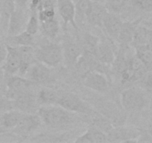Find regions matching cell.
Instances as JSON below:
<instances>
[{"label": "cell", "mask_w": 152, "mask_h": 143, "mask_svg": "<svg viewBox=\"0 0 152 143\" xmlns=\"http://www.w3.org/2000/svg\"><path fill=\"white\" fill-rule=\"evenodd\" d=\"M92 1L91 0H77L75 2L77 16L86 19Z\"/></svg>", "instance_id": "obj_28"}, {"label": "cell", "mask_w": 152, "mask_h": 143, "mask_svg": "<svg viewBox=\"0 0 152 143\" xmlns=\"http://www.w3.org/2000/svg\"><path fill=\"white\" fill-rule=\"evenodd\" d=\"M30 1H31V0H15L16 6H19V7H26L27 4H29Z\"/></svg>", "instance_id": "obj_38"}, {"label": "cell", "mask_w": 152, "mask_h": 143, "mask_svg": "<svg viewBox=\"0 0 152 143\" xmlns=\"http://www.w3.org/2000/svg\"><path fill=\"white\" fill-rule=\"evenodd\" d=\"M74 142L77 143H94V126L91 125L88 129L84 133L79 136Z\"/></svg>", "instance_id": "obj_30"}, {"label": "cell", "mask_w": 152, "mask_h": 143, "mask_svg": "<svg viewBox=\"0 0 152 143\" xmlns=\"http://www.w3.org/2000/svg\"><path fill=\"white\" fill-rule=\"evenodd\" d=\"M1 76H2V75H1V72H0V79L1 78Z\"/></svg>", "instance_id": "obj_44"}, {"label": "cell", "mask_w": 152, "mask_h": 143, "mask_svg": "<svg viewBox=\"0 0 152 143\" xmlns=\"http://www.w3.org/2000/svg\"><path fill=\"white\" fill-rule=\"evenodd\" d=\"M93 125L96 126V128H99V130H102L103 132L106 133H108L114 128L111 122L108 119H105V117H102V116L96 117L94 120Z\"/></svg>", "instance_id": "obj_32"}, {"label": "cell", "mask_w": 152, "mask_h": 143, "mask_svg": "<svg viewBox=\"0 0 152 143\" xmlns=\"http://www.w3.org/2000/svg\"><path fill=\"white\" fill-rule=\"evenodd\" d=\"M39 30L45 38L49 40L56 39L59 32V24L57 19L55 18L51 20L40 22Z\"/></svg>", "instance_id": "obj_22"}, {"label": "cell", "mask_w": 152, "mask_h": 143, "mask_svg": "<svg viewBox=\"0 0 152 143\" xmlns=\"http://www.w3.org/2000/svg\"><path fill=\"white\" fill-rule=\"evenodd\" d=\"M142 18H139L135 20L123 22L122 28L117 37V42L120 43V46L127 47L129 44H132L134 35L137 28L141 24Z\"/></svg>", "instance_id": "obj_14"}, {"label": "cell", "mask_w": 152, "mask_h": 143, "mask_svg": "<svg viewBox=\"0 0 152 143\" xmlns=\"http://www.w3.org/2000/svg\"><path fill=\"white\" fill-rule=\"evenodd\" d=\"M108 10L105 4L92 1L90 10L86 17V20L93 26L102 28V22Z\"/></svg>", "instance_id": "obj_17"}, {"label": "cell", "mask_w": 152, "mask_h": 143, "mask_svg": "<svg viewBox=\"0 0 152 143\" xmlns=\"http://www.w3.org/2000/svg\"><path fill=\"white\" fill-rule=\"evenodd\" d=\"M37 94L35 95L32 89L27 92H22L16 95L13 100V107L18 110L26 113H34L37 103Z\"/></svg>", "instance_id": "obj_11"}, {"label": "cell", "mask_w": 152, "mask_h": 143, "mask_svg": "<svg viewBox=\"0 0 152 143\" xmlns=\"http://www.w3.org/2000/svg\"><path fill=\"white\" fill-rule=\"evenodd\" d=\"M123 20L119 14L107 12L102 22V28L105 30L107 35L111 39L117 40L119 33L123 25Z\"/></svg>", "instance_id": "obj_15"}, {"label": "cell", "mask_w": 152, "mask_h": 143, "mask_svg": "<svg viewBox=\"0 0 152 143\" xmlns=\"http://www.w3.org/2000/svg\"><path fill=\"white\" fill-rule=\"evenodd\" d=\"M141 24H142V25H143L144 26L147 27L148 28H149V29L152 30V16L151 17L148 18V19H145V20H143V19H142Z\"/></svg>", "instance_id": "obj_37"}, {"label": "cell", "mask_w": 152, "mask_h": 143, "mask_svg": "<svg viewBox=\"0 0 152 143\" xmlns=\"http://www.w3.org/2000/svg\"><path fill=\"white\" fill-rule=\"evenodd\" d=\"M56 7L58 12L63 21L65 28L68 27V24L78 31V25L77 24V12L75 3L73 0H56Z\"/></svg>", "instance_id": "obj_10"}, {"label": "cell", "mask_w": 152, "mask_h": 143, "mask_svg": "<svg viewBox=\"0 0 152 143\" xmlns=\"http://www.w3.org/2000/svg\"><path fill=\"white\" fill-rule=\"evenodd\" d=\"M96 56L99 61L110 66H112L116 57L111 44L106 40H101L97 47Z\"/></svg>", "instance_id": "obj_18"}, {"label": "cell", "mask_w": 152, "mask_h": 143, "mask_svg": "<svg viewBox=\"0 0 152 143\" xmlns=\"http://www.w3.org/2000/svg\"><path fill=\"white\" fill-rule=\"evenodd\" d=\"M56 105L77 114L92 115L95 111L78 95L68 91H59Z\"/></svg>", "instance_id": "obj_3"}, {"label": "cell", "mask_w": 152, "mask_h": 143, "mask_svg": "<svg viewBox=\"0 0 152 143\" xmlns=\"http://www.w3.org/2000/svg\"><path fill=\"white\" fill-rule=\"evenodd\" d=\"M63 60L68 66L75 65L83 53L82 44L74 41H66L62 46Z\"/></svg>", "instance_id": "obj_16"}, {"label": "cell", "mask_w": 152, "mask_h": 143, "mask_svg": "<svg viewBox=\"0 0 152 143\" xmlns=\"http://www.w3.org/2000/svg\"><path fill=\"white\" fill-rule=\"evenodd\" d=\"M37 60L49 67H56L63 60V52L60 45L46 38L35 49Z\"/></svg>", "instance_id": "obj_2"}, {"label": "cell", "mask_w": 152, "mask_h": 143, "mask_svg": "<svg viewBox=\"0 0 152 143\" xmlns=\"http://www.w3.org/2000/svg\"><path fill=\"white\" fill-rule=\"evenodd\" d=\"M15 0H0V27L7 31L11 14L16 9Z\"/></svg>", "instance_id": "obj_19"}, {"label": "cell", "mask_w": 152, "mask_h": 143, "mask_svg": "<svg viewBox=\"0 0 152 143\" xmlns=\"http://www.w3.org/2000/svg\"><path fill=\"white\" fill-rule=\"evenodd\" d=\"M50 67L37 61L28 70L26 76L35 83H47L53 81Z\"/></svg>", "instance_id": "obj_12"}, {"label": "cell", "mask_w": 152, "mask_h": 143, "mask_svg": "<svg viewBox=\"0 0 152 143\" xmlns=\"http://www.w3.org/2000/svg\"><path fill=\"white\" fill-rule=\"evenodd\" d=\"M7 55V49L6 45L0 43V66L4 63Z\"/></svg>", "instance_id": "obj_36"}, {"label": "cell", "mask_w": 152, "mask_h": 143, "mask_svg": "<svg viewBox=\"0 0 152 143\" xmlns=\"http://www.w3.org/2000/svg\"><path fill=\"white\" fill-rule=\"evenodd\" d=\"M29 16V13L25 10V7L16 6L9 20L7 30V35H16L25 31Z\"/></svg>", "instance_id": "obj_8"}, {"label": "cell", "mask_w": 152, "mask_h": 143, "mask_svg": "<svg viewBox=\"0 0 152 143\" xmlns=\"http://www.w3.org/2000/svg\"><path fill=\"white\" fill-rule=\"evenodd\" d=\"M59 95V91L44 88L37 93V103L39 105H51L56 104Z\"/></svg>", "instance_id": "obj_23"}, {"label": "cell", "mask_w": 152, "mask_h": 143, "mask_svg": "<svg viewBox=\"0 0 152 143\" xmlns=\"http://www.w3.org/2000/svg\"><path fill=\"white\" fill-rule=\"evenodd\" d=\"M148 28L147 27L144 26L143 25L140 24L137 28L135 34L134 35L133 40L132 42V46L134 48L138 46H142V45H146L148 43Z\"/></svg>", "instance_id": "obj_26"}, {"label": "cell", "mask_w": 152, "mask_h": 143, "mask_svg": "<svg viewBox=\"0 0 152 143\" xmlns=\"http://www.w3.org/2000/svg\"><path fill=\"white\" fill-rule=\"evenodd\" d=\"M7 41L9 45L13 46H34V36L24 31L13 36H8Z\"/></svg>", "instance_id": "obj_21"}, {"label": "cell", "mask_w": 152, "mask_h": 143, "mask_svg": "<svg viewBox=\"0 0 152 143\" xmlns=\"http://www.w3.org/2000/svg\"><path fill=\"white\" fill-rule=\"evenodd\" d=\"M99 42L100 39L98 37L91 33H86L83 37V43H82L83 52H90L96 55Z\"/></svg>", "instance_id": "obj_25"}, {"label": "cell", "mask_w": 152, "mask_h": 143, "mask_svg": "<svg viewBox=\"0 0 152 143\" xmlns=\"http://www.w3.org/2000/svg\"><path fill=\"white\" fill-rule=\"evenodd\" d=\"M12 108L13 107L11 100H10L6 96L5 93L2 94L0 92V113L11 110Z\"/></svg>", "instance_id": "obj_34"}, {"label": "cell", "mask_w": 152, "mask_h": 143, "mask_svg": "<svg viewBox=\"0 0 152 143\" xmlns=\"http://www.w3.org/2000/svg\"><path fill=\"white\" fill-rule=\"evenodd\" d=\"M7 132H8V131L2 126V125H1V122H0V135H2V134L5 133Z\"/></svg>", "instance_id": "obj_41"}, {"label": "cell", "mask_w": 152, "mask_h": 143, "mask_svg": "<svg viewBox=\"0 0 152 143\" xmlns=\"http://www.w3.org/2000/svg\"><path fill=\"white\" fill-rule=\"evenodd\" d=\"M37 114L46 126L53 129L66 128L77 120L75 113L56 104L42 105L37 110Z\"/></svg>", "instance_id": "obj_1"}, {"label": "cell", "mask_w": 152, "mask_h": 143, "mask_svg": "<svg viewBox=\"0 0 152 143\" xmlns=\"http://www.w3.org/2000/svg\"><path fill=\"white\" fill-rule=\"evenodd\" d=\"M24 113L16 109L7 110L0 116V122L7 131L12 130L19 124Z\"/></svg>", "instance_id": "obj_20"}, {"label": "cell", "mask_w": 152, "mask_h": 143, "mask_svg": "<svg viewBox=\"0 0 152 143\" xmlns=\"http://www.w3.org/2000/svg\"><path fill=\"white\" fill-rule=\"evenodd\" d=\"M149 29V28H148ZM147 45L152 48V30L149 29L148 30V43Z\"/></svg>", "instance_id": "obj_40"}, {"label": "cell", "mask_w": 152, "mask_h": 143, "mask_svg": "<svg viewBox=\"0 0 152 143\" xmlns=\"http://www.w3.org/2000/svg\"><path fill=\"white\" fill-rule=\"evenodd\" d=\"M145 1H146V0H131V3H132V5L133 7L138 9V7L140 6V4L143 3Z\"/></svg>", "instance_id": "obj_39"}, {"label": "cell", "mask_w": 152, "mask_h": 143, "mask_svg": "<svg viewBox=\"0 0 152 143\" xmlns=\"http://www.w3.org/2000/svg\"><path fill=\"white\" fill-rule=\"evenodd\" d=\"M134 49L135 55L150 69L152 67V48L146 44L136 46Z\"/></svg>", "instance_id": "obj_24"}, {"label": "cell", "mask_w": 152, "mask_h": 143, "mask_svg": "<svg viewBox=\"0 0 152 143\" xmlns=\"http://www.w3.org/2000/svg\"><path fill=\"white\" fill-rule=\"evenodd\" d=\"M7 49V55L4 63L3 64L2 69L5 74L8 75L18 73L21 64V56L18 46L6 44Z\"/></svg>", "instance_id": "obj_13"}, {"label": "cell", "mask_w": 152, "mask_h": 143, "mask_svg": "<svg viewBox=\"0 0 152 143\" xmlns=\"http://www.w3.org/2000/svg\"><path fill=\"white\" fill-rule=\"evenodd\" d=\"M40 28V22L37 14L30 13L29 19L27 23L25 31L32 35H36Z\"/></svg>", "instance_id": "obj_29"}, {"label": "cell", "mask_w": 152, "mask_h": 143, "mask_svg": "<svg viewBox=\"0 0 152 143\" xmlns=\"http://www.w3.org/2000/svg\"><path fill=\"white\" fill-rule=\"evenodd\" d=\"M93 2H97V3H102V4H104L105 1V0H91Z\"/></svg>", "instance_id": "obj_42"}, {"label": "cell", "mask_w": 152, "mask_h": 143, "mask_svg": "<svg viewBox=\"0 0 152 143\" xmlns=\"http://www.w3.org/2000/svg\"><path fill=\"white\" fill-rule=\"evenodd\" d=\"M141 130L132 127L113 128L107 133L108 142H137Z\"/></svg>", "instance_id": "obj_6"}, {"label": "cell", "mask_w": 152, "mask_h": 143, "mask_svg": "<svg viewBox=\"0 0 152 143\" xmlns=\"http://www.w3.org/2000/svg\"><path fill=\"white\" fill-rule=\"evenodd\" d=\"M152 142V136L148 130H141L140 134L137 139V142Z\"/></svg>", "instance_id": "obj_35"}, {"label": "cell", "mask_w": 152, "mask_h": 143, "mask_svg": "<svg viewBox=\"0 0 152 143\" xmlns=\"http://www.w3.org/2000/svg\"><path fill=\"white\" fill-rule=\"evenodd\" d=\"M40 22L51 20L56 18V7H45L37 13Z\"/></svg>", "instance_id": "obj_31"}, {"label": "cell", "mask_w": 152, "mask_h": 143, "mask_svg": "<svg viewBox=\"0 0 152 143\" xmlns=\"http://www.w3.org/2000/svg\"><path fill=\"white\" fill-rule=\"evenodd\" d=\"M42 120L38 114L25 113L19 124L12 130V132L19 136L25 137L37 130L42 124Z\"/></svg>", "instance_id": "obj_7"}, {"label": "cell", "mask_w": 152, "mask_h": 143, "mask_svg": "<svg viewBox=\"0 0 152 143\" xmlns=\"http://www.w3.org/2000/svg\"><path fill=\"white\" fill-rule=\"evenodd\" d=\"M83 84L88 89L99 93L108 90L110 80L105 74L96 71H90L83 76Z\"/></svg>", "instance_id": "obj_9"}, {"label": "cell", "mask_w": 152, "mask_h": 143, "mask_svg": "<svg viewBox=\"0 0 152 143\" xmlns=\"http://www.w3.org/2000/svg\"><path fill=\"white\" fill-rule=\"evenodd\" d=\"M139 81L142 89L148 91H152V72H147Z\"/></svg>", "instance_id": "obj_33"}, {"label": "cell", "mask_w": 152, "mask_h": 143, "mask_svg": "<svg viewBox=\"0 0 152 143\" xmlns=\"http://www.w3.org/2000/svg\"><path fill=\"white\" fill-rule=\"evenodd\" d=\"M123 107L127 111L137 112L146 107L148 99L143 91L140 88L129 87L123 90L120 96Z\"/></svg>", "instance_id": "obj_4"}, {"label": "cell", "mask_w": 152, "mask_h": 143, "mask_svg": "<svg viewBox=\"0 0 152 143\" xmlns=\"http://www.w3.org/2000/svg\"><path fill=\"white\" fill-rule=\"evenodd\" d=\"M104 4L108 12L120 14L127 6V0H105Z\"/></svg>", "instance_id": "obj_27"}, {"label": "cell", "mask_w": 152, "mask_h": 143, "mask_svg": "<svg viewBox=\"0 0 152 143\" xmlns=\"http://www.w3.org/2000/svg\"><path fill=\"white\" fill-rule=\"evenodd\" d=\"M35 84L28 77L21 75H10L7 80V91L5 95L10 100H13L16 95L32 89Z\"/></svg>", "instance_id": "obj_5"}, {"label": "cell", "mask_w": 152, "mask_h": 143, "mask_svg": "<svg viewBox=\"0 0 152 143\" xmlns=\"http://www.w3.org/2000/svg\"><path fill=\"white\" fill-rule=\"evenodd\" d=\"M148 132L150 133V134H151V136H152V124L151 125H150V128H149V130H148Z\"/></svg>", "instance_id": "obj_43"}]
</instances>
